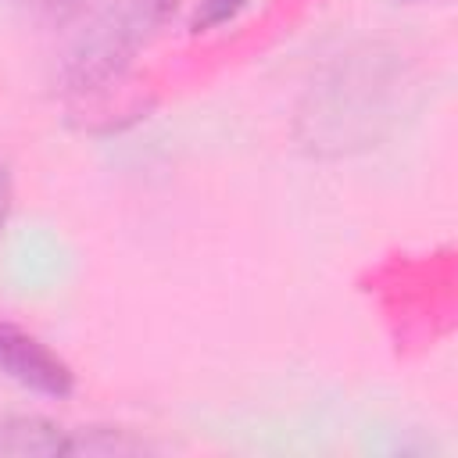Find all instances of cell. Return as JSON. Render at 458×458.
I'll return each mask as SVG.
<instances>
[{"label": "cell", "mask_w": 458, "mask_h": 458, "mask_svg": "<svg viewBox=\"0 0 458 458\" xmlns=\"http://www.w3.org/2000/svg\"><path fill=\"white\" fill-rule=\"evenodd\" d=\"M140 451H147V444L136 440L129 429H104V426L72 433L68 444V454H140Z\"/></svg>", "instance_id": "4"}, {"label": "cell", "mask_w": 458, "mask_h": 458, "mask_svg": "<svg viewBox=\"0 0 458 458\" xmlns=\"http://www.w3.org/2000/svg\"><path fill=\"white\" fill-rule=\"evenodd\" d=\"M72 433L43 415H11L0 422V458H57L68 454Z\"/></svg>", "instance_id": "3"}, {"label": "cell", "mask_w": 458, "mask_h": 458, "mask_svg": "<svg viewBox=\"0 0 458 458\" xmlns=\"http://www.w3.org/2000/svg\"><path fill=\"white\" fill-rule=\"evenodd\" d=\"M0 372L11 376L14 383H21L36 394L57 397V401L75 390L72 365L57 351H50L39 336H32L21 326L4 322V318H0Z\"/></svg>", "instance_id": "2"}, {"label": "cell", "mask_w": 458, "mask_h": 458, "mask_svg": "<svg viewBox=\"0 0 458 458\" xmlns=\"http://www.w3.org/2000/svg\"><path fill=\"white\" fill-rule=\"evenodd\" d=\"M243 4L247 0H200L197 11H193V18H190V29L193 32H211V29L233 21L243 11Z\"/></svg>", "instance_id": "5"}, {"label": "cell", "mask_w": 458, "mask_h": 458, "mask_svg": "<svg viewBox=\"0 0 458 458\" xmlns=\"http://www.w3.org/2000/svg\"><path fill=\"white\" fill-rule=\"evenodd\" d=\"M11 197H14V190H11V172H7V165L0 161V233H4V222H7V215H11Z\"/></svg>", "instance_id": "6"}, {"label": "cell", "mask_w": 458, "mask_h": 458, "mask_svg": "<svg viewBox=\"0 0 458 458\" xmlns=\"http://www.w3.org/2000/svg\"><path fill=\"white\" fill-rule=\"evenodd\" d=\"M172 7H175V0H129L118 14H111L104 25H97L68 64L72 89H93V86L114 79L132 61L136 47L168 18Z\"/></svg>", "instance_id": "1"}]
</instances>
